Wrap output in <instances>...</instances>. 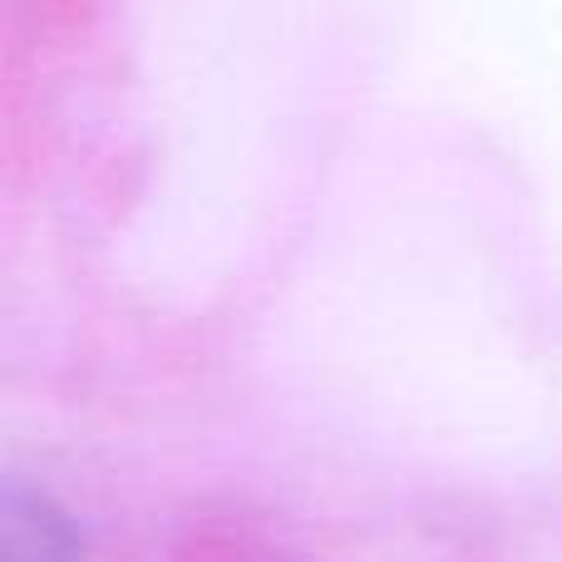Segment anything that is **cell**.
<instances>
[{
	"label": "cell",
	"instance_id": "1",
	"mask_svg": "<svg viewBox=\"0 0 562 562\" xmlns=\"http://www.w3.org/2000/svg\"><path fill=\"white\" fill-rule=\"evenodd\" d=\"M85 524L49 488L5 479L0 488V562H85Z\"/></svg>",
	"mask_w": 562,
	"mask_h": 562
}]
</instances>
